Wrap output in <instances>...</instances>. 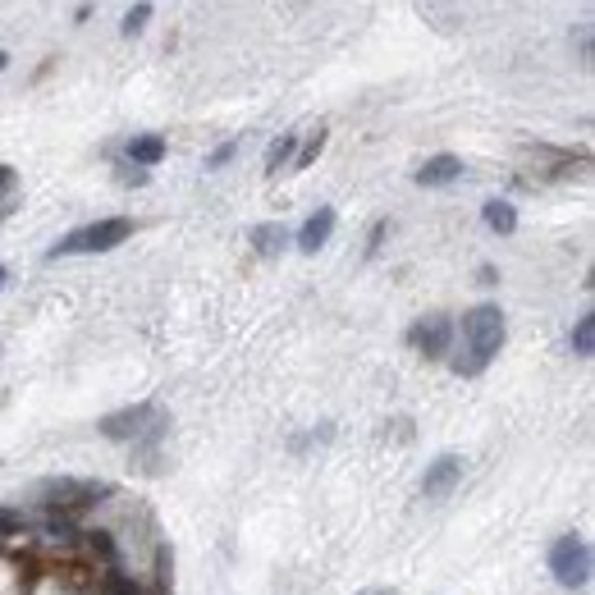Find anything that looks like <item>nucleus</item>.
I'll list each match as a JSON object with an SVG mask.
<instances>
[{"mask_svg":"<svg viewBox=\"0 0 595 595\" xmlns=\"http://www.w3.org/2000/svg\"><path fill=\"white\" fill-rule=\"evenodd\" d=\"M504 335H509V325H504V312L495 302L472 307L462 317V352L454 358V376H481L495 352L504 348Z\"/></svg>","mask_w":595,"mask_h":595,"instance_id":"nucleus-1","label":"nucleus"},{"mask_svg":"<svg viewBox=\"0 0 595 595\" xmlns=\"http://www.w3.org/2000/svg\"><path fill=\"white\" fill-rule=\"evenodd\" d=\"M128 234H134V220H124V215L92 220V225H83V230H74V234H64L47 257L60 261V257H78V252H110V248H120Z\"/></svg>","mask_w":595,"mask_h":595,"instance_id":"nucleus-2","label":"nucleus"},{"mask_svg":"<svg viewBox=\"0 0 595 595\" xmlns=\"http://www.w3.org/2000/svg\"><path fill=\"white\" fill-rule=\"evenodd\" d=\"M549 572L563 591H582L591 582V545L582 536H559L549 545Z\"/></svg>","mask_w":595,"mask_h":595,"instance_id":"nucleus-3","label":"nucleus"},{"mask_svg":"<svg viewBox=\"0 0 595 595\" xmlns=\"http://www.w3.org/2000/svg\"><path fill=\"white\" fill-rule=\"evenodd\" d=\"M165 431V412L157 404H134L124 412L101 417V435L106 439H157Z\"/></svg>","mask_w":595,"mask_h":595,"instance_id":"nucleus-4","label":"nucleus"},{"mask_svg":"<svg viewBox=\"0 0 595 595\" xmlns=\"http://www.w3.org/2000/svg\"><path fill=\"white\" fill-rule=\"evenodd\" d=\"M33 495L47 504V509H83V504H92L101 495H110L106 481H74V476H51L33 486Z\"/></svg>","mask_w":595,"mask_h":595,"instance_id":"nucleus-5","label":"nucleus"},{"mask_svg":"<svg viewBox=\"0 0 595 595\" xmlns=\"http://www.w3.org/2000/svg\"><path fill=\"white\" fill-rule=\"evenodd\" d=\"M454 339V321L449 317H426L422 325L412 330V344L422 348V358H445Z\"/></svg>","mask_w":595,"mask_h":595,"instance_id":"nucleus-6","label":"nucleus"},{"mask_svg":"<svg viewBox=\"0 0 595 595\" xmlns=\"http://www.w3.org/2000/svg\"><path fill=\"white\" fill-rule=\"evenodd\" d=\"M458 476H462V458L458 454H445V458H435L426 476H422V495L426 499H439V495H449L458 486Z\"/></svg>","mask_w":595,"mask_h":595,"instance_id":"nucleus-7","label":"nucleus"},{"mask_svg":"<svg viewBox=\"0 0 595 595\" xmlns=\"http://www.w3.org/2000/svg\"><path fill=\"white\" fill-rule=\"evenodd\" d=\"M330 234H335V211L317 207V215H307V225L298 230V248L302 252H321L330 244Z\"/></svg>","mask_w":595,"mask_h":595,"instance_id":"nucleus-8","label":"nucleus"},{"mask_svg":"<svg viewBox=\"0 0 595 595\" xmlns=\"http://www.w3.org/2000/svg\"><path fill=\"white\" fill-rule=\"evenodd\" d=\"M454 179H462V161L458 157H431L422 170H417V184H422V188H445Z\"/></svg>","mask_w":595,"mask_h":595,"instance_id":"nucleus-9","label":"nucleus"},{"mask_svg":"<svg viewBox=\"0 0 595 595\" xmlns=\"http://www.w3.org/2000/svg\"><path fill=\"white\" fill-rule=\"evenodd\" d=\"M481 220H486L495 234H513V230H518V207L504 202V197H495V202L481 207Z\"/></svg>","mask_w":595,"mask_h":595,"instance_id":"nucleus-10","label":"nucleus"},{"mask_svg":"<svg viewBox=\"0 0 595 595\" xmlns=\"http://www.w3.org/2000/svg\"><path fill=\"white\" fill-rule=\"evenodd\" d=\"M128 161H134V165H157V161H165V138H161V134L134 138V142H128Z\"/></svg>","mask_w":595,"mask_h":595,"instance_id":"nucleus-11","label":"nucleus"},{"mask_svg":"<svg viewBox=\"0 0 595 595\" xmlns=\"http://www.w3.org/2000/svg\"><path fill=\"white\" fill-rule=\"evenodd\" d=\"M252 248L261 257H275V252L289 248V230H284V225H257L252 230Z\"/></svg>","mask_w":595,"mask_h":595,"instance_id":"nucleus-12","label":"nucleus"},{"mask_svg":"<svg viewBox=\"0 0 595 595\" xmlns=\"http://www.w3.org/2000/svg\"><path fill=\"white\" fill-rule=\"evenodd\" d=\"M572 352H578V358H591L595 352V317L586 312V317H578V325H572Z\"/></svg>","mask_w":595,"mask_h":595,"instance_id":"nucleus-13","label":"nucleus"},{"mask_svg":"<svg viewBox=\"0 0 595 595\" xmlns=\"http://www.w3.org/2000/svg\"><path fill=\"white\" fill-rule=\"evenodd\" d=\"M294 147H298V134H280V138L271 142V151H266V174H280L284 165H289Z\"/></svg>","mask_w":595,"mask_h":595,"instance_id":"nucleus-14","label":"nucleus"},{"mask_svg":"<svg viewBox=\"0 0 595 595\" xmlns=\"http://www.w3.org/2000/svg\"><path fill=\"white\" fill-rule=\"evenodd\" d=\"M321 147H325V124L317 128V134H312V138H307V142H302V151H298V161H294V170H307V165H312V161L321 157Z\"/></svg>","mask_w":595,"mask_h":595,"instance_id":"nucleus-15","label":"nucleus"},{"mask_svg":"<svg viewBox=\"0 0 595 595\" xmlns=\"http://www.w3.org/2000/svg\"><path fill=\"white\" fill-rule=\"evenodd\" d=\"M147 18H151V5H134L124 14V37H138L147 28Z\"/></svg>","mask_w":595,"mask_h":595,"instance_id":"nucleus-16","label":"nucleus"},{"mask_svg":"<svg viewBox=\"0 0 595 595\" xmlns=\"http://www.w3.org/2000/svg\"><path fill=\"white\" fill-rule=\"evenodd\" d=\"M234 157H238V138H234V142H225V147H215L211 157H207V170H220V165H230Z\"/></svg>","mask_w":595,"mask_h":595,"instance_id":"nucleus-17","label":"nucleus"},{"mask_svg":"<svg viewBox=\"0 0 595 595\" xmlns=\"http://www.w3.org/2000/svg\"><path fill=\"white\" fill-rule=\"evenodd\" d=\"M18 526H24V513H18V509H0V536H14Z\"/></svg>","mask_w":595,"mask_h":595,"instance_id":"nucleus-18","label":"nucleus"},{"mask_svg":"<svg viewBox=\"0 0 595 595\" xmlns=\"http://www.w3.org/2000/svg\"><path fill=\"white\" fill-rule=\"evenodd\" d=\"M14 184H18V174H14V165H0V202L14 193Z\"/></svg>","mask_w":595,"mask_h":595,"instance_id":"nucleus-19","label":"nucleus"},{"mask_svg":"<svg viewBox=\"0 0 595 595\" xmlns=\"http://www.w3.org/2000/svg\"><path fill=\"white\" fill-rule=\"evenodd\" d=\"M110 595H142L134 582H128V578H120V572H115V578H110Z\"/></svg>","mask_w":595,"mask_h":595,"instance_id":"nucleus-20","label":"nucleus"},{"mask_svg":"<svg viewBox=\"0 0 595 595\" xmlns=\"http://www.w3.org/2000/svg\"><path fill=\"white\" fill-rule=\"evenodd\" d=\"M5 280H10V271H5V266H0V289H5Z\"/></svg>","mask_w":595,"mask_h":595,"instance_id":"nucleus-21","label":"nucleus"},{"mask_svg":"<svg viewBox=\"0 0 595 595\" xmlns=\"http://www.w3.org/2000/svg\"><path fill=\"white\" fill-rule=\"evenodd\" d=\"M5 64H10V55H5V51H0V70H5Z\"/></svg>","mask_w":595,"mask_h":595,"instance_id":"nucleus-22","label":"nucleus"},{"mask_svg":"<svg viewBox=\"0 0 595 595\" xmlns=\"http://www.w3.org/2000/svg\"><path fill=\"white\" fill-rule=\"evenodd\" d=\"M362 595H389V591H362Z\"/></svg>","mask_w":595,"mask_h":595,"instance_id":"nucleus-23","label":"nucleus"}]
</instances>
